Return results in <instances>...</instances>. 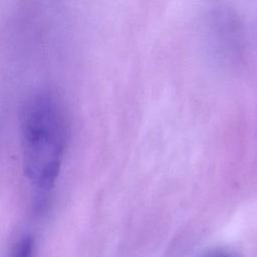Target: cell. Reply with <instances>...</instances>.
<instances>
[{"mask_svg":"<svg viewBox=\"0 0 257 257\" xmlns=\"http://www.w3.org/2000/svg\"><path fill=\"white\" fill-rule=\"evenodd\" d=\"M20 126L24 174L36 191L46 193L58 178L68 139L59 99L47 91L31 96L23 107Z\"/></svg>","mask_w":257,"mask_h":257,"instance_id":"6da1fadb","label":"cell"},{"mask_svg":"<svg viewBox=\"0 0 257 257\" xmlns=\"http://www.w3.org/2000/svg\"><path fill=\"white\" fill-rule=\"evenodd\" d=\"M34 239L30 235L23 236L14 246L9 257H33Z\"/></svg>","mask_w":257,"mask_h":257,"instance_id":"7a4b0ae2","label":"cell"},{"mask_svg":"<svg viewBox=\"0 0 257 257\" xmlns=\"http://www.w3.org/2000/svg\"><path fill=\"white\" fill-rule=\"evenodd\" d=\"M209 257H233V256L229 255V254H226V253H217V254H213Z\"/></svg>","mask_w":257,"mask_h":257,"instance_id":"3957f363","label":"cell"}]
</instances>
